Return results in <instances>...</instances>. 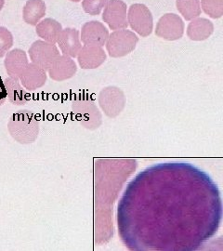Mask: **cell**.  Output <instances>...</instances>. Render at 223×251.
<instances>
[{"label":"cell","mask_w":223,"mask_h":251,"mask_svg":"<svg viewBox=\"0 0 223 251\" xmlns=\"http://www.w3.org/2000/svg\"><path fill=\"white\" fill-rule=\"evenodd\" d=\"M76 71V63H74L73 58L65 55H60L51 67L48 70L50 77L58 82L71 78L75 75Z\"/></svg>","instance_id":"obj_11"},{"label":"cell","mask_w":223,"mask_h":251,"mask_svg":"<svg viewBox=\"0 0 223 251\" xmlns=\"http://www.w3.org/2000/svg\"><path fill=\"white\" fill-rule=\"evenodd\" d=\"M4 64L9 77L19 79L29 64V62L26 53L24 50L15 49L7 53Z\"/></svg>","instance_id":"obj_14"},{"label":"cell","mask_w":223,"mask_h":251,"mask_svg":"<svg viewBox=\"0 0 223 251\" xmlns=\"http://www.w3.org/2000/svg\"><path fill=\"white\" fill-rule=\"evenodd\" d=\"M28 52L32 63L41 67L46 71L51 67L54 62L61 55L55 44L42 40H38L33 43Z\"/></svg>","instance_id":"obj_8"},{"label":"cell","mask_w":223,"mask_h":251,"mask_svg":"<svg viewBox=\"0 0 223 251\" xmlns=\"http://www.w3.org/2000/svg\"><path fill=\"white\" fill-rule=\"evenodd\" d=\"M139 41L138 36L127 30L116 31L108 36L106 49L108 53L113 58L124 57L131 53L136 49Z\"/></svg>","instance_id":"obj_7"},{"label":"cell","mask_w":223,"mask_h":251,"mask_svg":"<svg viewBox=\"0 0 223 251\" xmlns=\"http://www.w3.org/2000/svg\"><path fill=\"white\" fill-rule=\"evenodd\" d=\"M8 131L18 144H34L39 136L40 122L33 112L20 110L9 118Z\"/></svg>","instance_id":"obj_3"},{"label":"cell","mask_w":223,"mask_h":251,"mask_svg":"<svg viewBox=\"0 0 223 251\" xmlns=\"http://www.w3.org/2000/svg\"><path fill=\"white\" fill-rule=\"evenodd\" d=\"M3 6H4V0H0V10L3 8Z\"/></svg>","instance_id":"obj_21"},{"label":"cell","mask_w":223,"mask_h":251,"mask_svg":"<svg viewBox=\"0 0 223 251\" xmlns=\"http://www.w3.org/2000/svg\"><path fill=\"white\" fill-rule=\"evenodd\" d=\"M109 33L106 27L99 22L87 23L81 32V41L85 46L103 47L106 44Z\"/></svg>","instance_id":"obj_9"},{"label":"cell","mask_w":223,"mask_h":251,"mask_svg":"<svg viewBox=\"0 0 223 251\" xmlns=\"http://www.w3.org/2000/svg\"><path fill=\"white\" fill-rule=\"evenodd\" d=\"M19 80L25 90H36L46 84L47 71L34 63H29Z\"/></svg>","instance_id":"obj_13"},{"label":"cell","mask_w":223,"mask_h":251,"mask_svg":"<svg viewBox=\"0 0 223 251\" xmlns=\"http://www.w3.org/2000/svg\"><path fill=\"white\" fill-rule=\"evenodd\" d=\"M138 166L133 158H100L94 166L95 204L113 206Z\"/></svg>","instance_id":"obj_2"},{"label":"cell","mask_w":223,"mask_h":251,"mask_svg":"<svg viewBox=\"0 0 223 251\" xmlns=\"http://www.w3.org/2000/svg\"><path fill=\"white\" fill-rule=\"evenodd\" d=\"M222 217L214 180L179 162L138 174L117 207L118 233L131 251H196L218 232Z\"/></svg>","instance_id":"obj_1"},{"label":"cell","mask_w":223,"mask_h":251,"mask_svg":"<svg viewBox=\"0 0 223 251\" xmlns=\"http://www.w3.org/2000/svg\"><path fill=\"white\" fill-rule=\"evenodd\" d=\"M62 31V25L53 19H46L36 26L37 36L51 44L57 43Z\"/></svg>","instance_id":"obj_15"},{"label":"cell","mask_w":223,"mask_h":251,"mask_svg":"<svg viewBox=\"0 0 223 251\" xmlns=\"http://www.w3.org/2000/svg\"><path fill=\"white\" fill-rule=\"evenodd\" d=\"M72 111L80 125L89 130H96L102 125V114L96 103L88 97H77L72 103Z\"/></svg>","instance_id":"obj_4"},{"label":"cell","mask_w":223,"mask_h":251,"mask_svg":"<svg viewBox=\"0 0 223 251\" xmlns=\"http://www.w3.org/2000/svg\"><path fill=\"white\" fill-rule=\"evenodd\" d=\"M98 103L101 112L109 118H116L124 111L126 98L123 90L115 86L106 87L100 90Z\"/></svg>","instance_id":"obj_5"},{"label":"cell","mask_w":223,"mask_h":251,"mask_svg":"<svg viewBox=\"0 0 223 251\" xmlns=\"http://www.w3.org/2000/svg\"><path fill=\"white\" fill-rule=\"evenodd\" d=\"M201 19V27H200V22H193L188 28V36L192 40L196 41H200V40H205L208 38L209 36L213 32V25L211 22L206 21L204 19V23H202Z\"/></svg>","instance_id":"obj_18"},{"label":"cell","mask_w":223,"mask_h":251,"mask_svg":"<svg viewBox=\"0 0 223 251\" xmlns=\"http://www.w3.org/2000/svg\"><path fill=\"white\" fill-rule=\"evenodd\" d=\"M108 0H84V10L91 15H98Z\"/></svg>","instance_id":"obj_20"},{"label":"cell","mask_w":223,"mask_h":251,"mask_svg":"<svg viewBox=\"0 0 223 251\" xmlns=\"http://www.w3.org/2000/svg\"><path fill=\"white\" fill-rule=\"evenodd\" d=\"M57 44L63 55L75 58L82 49L79 32L76 29L67 28L63 30L57 40Z\"/></svg>","instance_id":"obj_12"},{"label":"cell","mask_w":223,"mask_h":251,"mask_svg":"<svg viewBox=\"0 0 223 251\" xmlns=\"http://www.w3.org/2000/svg\"><path fill=\"white\" fill-rule=\"evenodd\" d=\"M95 205L94 240L97 245H103L114 236L113 206Z\"/></svg>","instance_id":"obj_6"},{"label":"cell","mask_w":223,"mask_h":251,"mask_svg":"<svg viewBox=\"0 0 223 251\" xmlns=\"http://www.w3.org/2000/svg\"><path fill=\"white\" fill-rule=\"evenodd\" d=\"M13 46V36L8 29L0 27V58L8 53Z\"/></svg>","instance_id":"obj_19"},{"label":"cell","mask_w":223,"mask_h":251,"mask_svg":"<svg viewBox=\"0 0 223 251\" xmlns=\"http://www.w3.org/2000/svg\"><path fill=\"white\" fill-rule=\"evenodd\" d=\"M82 69H96L106 61V53L101 47L84 46L77 54Z\"/></svg>","instance_id":"obj_10"},{"label":"cell","mask_w":223,"mask_h":251,"mask_svg":"<svg viewBox=\"0 0 223 251\" xmlns=\"http://www.w3.org/2000/svg\"><path fill=\"white\" fill-rule=\"evenodd\" d=\"M46 13V5L42 0H29L24 9V19L28 25H36Z\"/></svg>","instance_id":"obj_17"},{"label":"cell","mask_w":223,"mask_h":251,"mask_svg":"<svg viewBox=\"0 0 223 251\" xmlns=\"http://www.w3.org/2000/svg\"><path fill=\"white\" fill-rule=\"evenodd\" d=\"M4 85L8 93V98L12 104L24 105L26 103L29 96L27 95L25 90L23 89V86L18 78L9 77L4 81Z\"/></svg>","instance_id":"obj_16"}]
</instances>
